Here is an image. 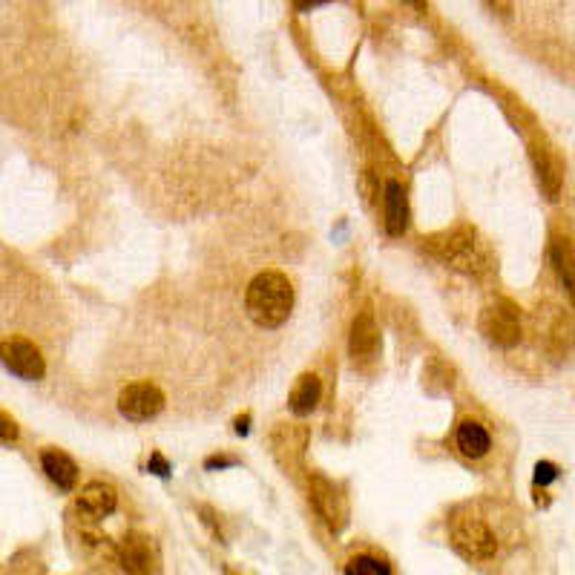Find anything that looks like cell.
Wrapping results in <instances>:
<instances>
[{
	"instance_id": "cell-22",
	"label": "cell",
	"mask_w": 575,
	"mask_h": 575,
	"mask_svg": "<svg viewBox=\"0 0 575 575\" xmlns=\"http://www.w3.org/2000/svg\"><path fill=\"white\" fill-rule=\"evenodd\" d=\"M248 423H251V417H248V414H245V417H239V420H236V432H239V435H248Z\"/></svg>"
},
{
	"instance_id": "cell-7",
	"label": "cell",
	"mask_w": 575,
	"mask_h": 575,
	"mask_svg": "<svg viewBox=\"0 0 575 575\" xmlns=\"http://www.w3.org/2000/svg\"><path fill=\"white\" fill-rule=\"evenodd\" d=\"M311 501L317 506L322 521L328 524V529L340 532L348 524V501H345L343 489L320 472L311 475Z\"/></svg>"
},
{
	"instance_id": "cell-8",
	"label": "cell",
	"mask_w": 575,
	"mask_h": 575,
	"mask_svg": "<svg viewBox=\"0 0 575 575\" xmlns=\"http://www.w3.org/2000/svg\"><path fill=\"white\" fill-rule=\"evenodd\" d=\"M164 409V394L159 386L153 383H133L118 394V412L124 414L127 420L141 423V420H150Z\"/></svg>"
},
{
	"instance_id": "cell-21",
	"label": "cell",
	"mask_w": 575,
	"mask_h": 575,
	"mask_svg": "<svg viewBox=\"0 0 575 575\" xmlns=\"http://www.w3.org/2000/svg\"><path fill=\"white\" fill-rule=\"evenodd\" d=\"M230 463H233V460L230 458H210L205 463L207 469H216V466H219V469H222V466H230Z\"/></svg>"
},
{
	"instance_id": "cell-5",
	"label": "cell",
	"mask_w": 575,
	"mask_h": 575,
	"mask_svg": "<svg viewBox=\"0 0 575 575\" xmlns=\"http://www.w3.org/2000/svg\"><path fill=\"white\" fill-rule=\"evenodd\" d=\"M481 331L486 340L501 348H512L521 343V314L509 299H498L481 314Z\"/></svg>"
},
{
	"instance_id": "cell-2",
	"label": "cell",
	"mask_w": 575,
	"mask_h": 575,
	"mask_svg": "<svg viewBox=\"0 0 575 575\" xmlns=\"http://www.w3.org/2000/svg\"><path fill=\"white\" fill-rule=\"evenodd\" d=\"M426 248L435 253L440 262H446L449 268L463 271V274L481 276L489 271V253L478 239V233L472 228H452L423 239Z\"/></svg>"
},
{
	"instance_id": "cell-13",
	"label": "cell",
	"mask_w": 575,
	"mask_h": 575,
	"mask_svg": "<svg viewBox=\"0 0 575 575\" xmlns=\"http://www.w3.org/2000/svg\"><path fill=\"white\" fill-rule=\"evenodd\" d=\"M41 466H44L46 478L55 483L58 489L69 492L75 481H78V466L75 460L69 458L67 452H58V449H44L41 452Z\"/></svg>"
},
{
	"instance_id": "cell-15",
	"label": "cell",
	"mask_w": 575,
	"mask_h": 575,
	"mask_svg": "<svg viewBox=\"0 0 575 575\" xmlns=\"http://www.w3.org/2000/svg\"><path fill=\"white\" fill-rule=\"evenodd\" d=\"M320 397H322L320 377H317V374H302V377L297 380V386H294V391H291V397H288L291 412L297 414V417L311 414L314 409H317Z\"/></svg>"
},
{
	"instance_id": "cell-4",
	"label": "cell",
	"mask_w": 575,
	"mask_h": 575,
	"mask_svg": "<svg viewBox=\"0 0 575 575\" xmlns=\"http://www.w3.org/2000/svg\"><path fill=\"white\" fill-rule=\"evenodd\" d=\"M0 363L6 366V371H12L21 380H41L46 374V363L41 348L23 337H6L0 340Z\"/></svg>"
},
{
	"instance_id": "cell-10",
	"label": "cell",
	"mask_w": 575,
	"mask_h": 575,
	"mask_svg": "<svg viewBox=\"0 0 575 575\" xmlns=\"http://www.w3.org/2000/svg\"><path fill=\"white\" fill-rule=\"evenodd\" d=\"M118 504V495H115L113 486H107V483L101 481H90L81 492H78V512L84 515V518H90V521H98V518H107L110 512Z\"/></svg>"
},
{
	"instance_id": "cell-11",
	"label": "cell",
	"mask_w": 575,
	"mask_h": 575,
	"mask_svg": "<svg viewBox=\"0 0 575 575\" xmlns=\"http://www.w3.org/2000/svg\"><path fill=\"white\" fill-rule=\"evenodd\" d=\"M550 262L558 282H561V288L575 302V242L570 236H555L552 239Z\"/></svg>"
},
{
	"instance_id": "cell-18",
	"label": "cell",
	"mask_w": 575,
	"mask_h": 575,
	"mask_svg": "<svg viewBox=\"0 0 575 575\" xmlns=\"http://www.w3.org/2000/svg\"><path fill=\"white\" fill-rule=\"evenodd\" d=\"M558 478V469H555V463L550 460H541L538 466H535V486H547Z\"/></svg>"
},
{
	"instance_id": "cell-12",
	"label": "cell",
	"mask_w": 575,
	"mask_h": 575,
	"mask_svg": "<svg viewBox=\"0 0 575 575\" xmlns=\"http://www.w3.org/2000/svg\"><path fill=\"white\" fill-rule=\"evenodd\" d=\"M529 156H532V164H535V173H538L541 190L547 193L550 202H555L558 193H561V182H564L561 164H558V159L552 156L547 147H541V144H532V147H529Z\"/></svg>"
},
{
	"instance_id": "cell-9",
	"label": "cell",
	"mask_w": 575,
	"mask_h": 575,
	"mask_svg": "<svg viewBox=\"0 0 575 575\" xmlns=\"http://www.w3.org/2000/svg\"><path fill=\"white\" fill-rule=\"evenodd\" d=\"M348 348L354 360H371L380 351V328L374 322L371 308H363L354 322H351V337H348Z\"/></svg>"
},
{
	"instance_id": "cell-19",
	"label": "cell",
	"mask_w": 575,
	"mask_h": 575,
	"mask_svg": "<svg viewBox=\"0 0 575 575\" xmlns=\"http://www.w3.org/2000/svg\"><path fill=\"white\" fill-rule=\"evenodd\" d=\"M18 440V423L6 412H0V443H15Z\"/></svg>"
},
{
	"instance_id": "cell-17",
	"label": "cell",
	"mask_w": 575,
	"mask_h": 575,
	"mask_svg": "<svg viewBox=\"0 0 575 575\" xmlns=\"http://www.w3.org/2000/svg\"><path fill=\"white\" fill-rule=\"evenodd\" d=\"M345 575H394L391 567L383 558H374V555H354L348 564H345Z\"/></svg>"
},
{
	"instance_id": "cell-1",
	"label": "cell",
	"mask_w": 575,
	"mask_h": 575,
	"mask_svg": "<svg viewBox=\"0 0 575 575\" xmlns=\"http://www.w3.org/2000/svg\"><path fill=\"white\" fill-rule=\"evenodd\" d=\"M245 308L259 328H279L291 317L294 308V288L291 279L279 271H262L251 279L248 294H245Z\"/></svg>"
},
{
	"instance_id": "cell-6",
	"label": "cell",
	"mask_w": 575,
	"mask_h": 575,
	"mask_svg": "<svg viewBox=\"0 0 575 575\" xmlns=\"http://www.w3.org/2000/svg\"><path fill=\"white\" fill-rule=\"evenodd\" d=\"M118 564L127 575H159L161 552L153 538L133 532L118 544Z\"/></svg>"
},
{
	"instance_id": "cell-3",
	"label": "cell",
	"mask_w": 575,
	"mask_h": 575,
	"mask_svg": "<svg viewBox=\"0 0 575 575\" xmlns=\"http://www.w3.org/2000/svg\"><path fill=\"white\" fill-rule=\"evenodd\" d=\"M449 538L452 547L466 558V561H489L498 552V538L489 529V524L483 521L481 515L475 512H463L455 515L449 524Z\"/></svg>"
},
{
	"instance_id": "cell-20",
	"label": "cell",
	"mask_w": 575,
	"mask_h": 575,
	"mask_svg": "<svg viewBox=\"0 0 575 575\" xmlns=\"http://www.w3.org/2000/svg\"><path fill=\"white\" fill-rule=\"evenodd\" d=\"M147 469H150L153 475H159V478H167V475H170V463L161 458V455H153L150 463H147Z\"/></svg>"
},
{
	"instance_id": "cell-16",
	"label": "cell",
	"mask_w": 575,
	"mask_h": 575,
	"mask_svg": "<svg viewBox=\"0 0 575 575\" xmlns=\"http://www.w3.org/2000/svg\"><path fill=\"white\" fill-rule=\"evenodd\" d=\"M458 449L466 455V458H483L486 452H489V446H492V437L489 432L483 429L478 420H463L458 426Z\"/></svg>"
},
{
	"instance_id": "cell-14",
	"label": "cell",
	"mask_w": 575,
	"mask_h": 575,
	"mask_svg": "<svg viewBox=\"0 0 575 575\" xmlns=\"http://www.w3.org/2000/svg\"><path fill=\"white\" fill-rule=\"evenodd\" d=\"M409 228V199L400 182H386V230L400 236Z\"/></svg>"
}]
</instances>
